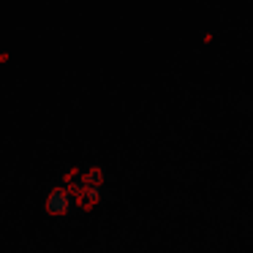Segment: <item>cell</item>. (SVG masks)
<instances>
[{"instance_id":"obj_1","label":"cell","mask_w":253,"mask_h":253,"mask_svg":"<svg viewBox=\"0 0 253 253\" xmlns=\"http://www.w3.org/2000/svg\"><path fill=\"white\" fill-rule=\"evenodd\" d=\"M68 188L84 204H95L101 199V191H104V171H101V166L90 164V166L77 169L71 174V180H68Z\"/></svg>"},{"instance_id":"obj_2","label":"cell","mask_w":253,"mask_h":253,"mask_svg":"<svg viewBox=\"0 0 253 253\" xmlns=\"http://www.w3.org/2000/svg\"><path fill=\"white\" fill-rule=\"evenodd\" d=\"M74 204H77V196H74V191L68 188V182H60V185L49 188L46 196H44V207H46V212H52V215H66Z\"/></svg>"}]
</instances>
